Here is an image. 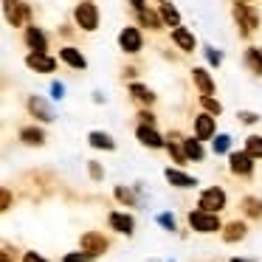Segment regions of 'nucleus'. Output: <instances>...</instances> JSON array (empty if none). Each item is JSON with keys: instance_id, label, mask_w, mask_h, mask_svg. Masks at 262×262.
Returning <instances> with one entry per match:
<instances>
[{"instance_id": "1", "label": "nucleus", "mask_w": 262, "mask_h": 262, "mask_svg": "<svg viewBox=\"0 0 262 262\" xmlns=\"http://www.w3.org/2000/svg\"><path fill=\"white\" fill-rule=\"evenodd\" d=\"M99 6L93 3V0H82V3H76L74 6V23L76 29L88 31V34H93V31L99 29Z\"/></svg>"}, {"instance_id": "2", "label": "nucleus", "mask_w": 262, "mask_h": 262, "mask_svg": "<svg viewBox=\"0 0 262 262\" xmlns=\"http://www.w3.org/2000/svg\"><path fill=\"white\" fill-rule=\"evenodd\" d=\"M231 14H234V20H237V26H239V31H243V37L254 34V31L259 29V14H256V9H254V6H248L245 0L234 3Z\"/></svg>"}, {"instance_id": "3", "label": "nucleus", "mask_w": 262, "mask_h": 262, "mask_svg": "<svg viewBox=\"0 0 262 262\" xmlns=\"http://www.w3.org/2000/svg\"><path fill=\"white\" fill-rule=\"evenodd\" d=\"M3 17H6L9 26L20 29L31 20V6L23 3V0H3Z\"/></svg>"}, {"instance_id": "4", "label": "nucleus", "mask_w": 262, "mask_h": 262, "mask_svg": "<svg viewBox=\"0 0 262 262\" xmlns=\"http://www.w3.org/2000/svg\"><path fill=\"white\" fill-rule=\"evenodd\" d=\"M189 226L200 234H214V231H220V217L214 211L194 209V211H189Z\"/></svg>"}, {"instance_id": "5", "label": "nucleus", "mask_w": 262, "mask_h": 262, "mask_svg": "<svg viewBox=\"0 0 262 262\" xmlns=\"http://www.w3.org/2000/svg\"><path fill=\"white\" fill-rule=\"evenodd\" d=\"M26 107H29L31 119L42 121V124H51V121L57 119V113H54V107L48 104L46 96H29L26 99Z\"/></svg>"}, {"instance_id": "6", "label": "nucleus", "mask_w": 262, "mask_h": 262, "mask_svg": "<svg viewBox=\"0 0 262 262\" xmlns=\"http://www.w3.org/2000/svg\"><path fill=\"white\" fill-rule=\"evenodd\" d=\"M119 48L124 54H141L144 37H141V31H138V26H124V29L119 31Z\"/></svg>"}, {"instance_id": "7", "label": "nucleus", "mask_w": 262, "mask_h": 262, "mask_svg": "<svg viewBox=\"0 0 262 262\" xmlns=\"http://www.w3.org/2000/svg\"><path fill=\"white\" fill-rule=\"evenodd\" d=\"M26 65H29L34 74H54V71H57V59H54L48 51H29Z\"/></svg>"}, {"instance_id": "8", "label": "nucleus", "mask_w": 262, "mask_h": 262, "mask_svg": "<svg viewBox=\"0 0 262 262\" xmlns=\"http://www.w3.org/2000/svg\"><path fill=\"white\" fill-rule=\"evenodd\" d=\"M23 42L29 46V51H48V34L34 23H29L23 29Z\"/></svg>"}, {"instance_id": "9", "label": "nucleus", "mask_w": 262, "mask_h": 262, "mask_svg": "<svg viewBox=\"0 0 262 262\" xmlns=\"http://www.w3.org/2000/svg\"><path fill=\"white\" fill-rule=\"evenodd\" d=\"M200 209L203 211H220V209H226V192H223L220 186H214V189H206L203 194H200Z\"/></svg>"}, {"instance_id": "10", "label": "nucleus", "mask_w": 262, "mask_h": 262, "mask_svg": "<svg viewBox=\"0 0 262 262\" xmlns=\"http://www.w3.org/2000/svg\"><path fill=\"white\" fill-rule=\"evenodd\" d=\"M79 245H82V251H85L88 256H99V254H104V251H107V239H104L102 234H96V231L82 234Z\"/></svg>"}, {"instance_id": "11", "label": "nucleus", "mask_w": 262, "mask_h": 262, "mask_svg": "<svg viewBox=\"0 0 262 262\" xmlns=\"http://www.w3.org/2000/svg\"><path fill=\"white\" fill-rule=\"evenodd\" d=\"M59 59H62L68 68H74V71H85L88 68L85 54H82L76 46H62V48H59Z\"/></svg>"}, {"instance_id": "12", "label": "nucleus", "mask_w": 262, "mask_h": 262, "mask_svg": "<svg viewBox=\"0 0 262 262\" xmlns=\"http://www.w3.org/2000/svg\"><path fill=\"white\" fill-rule=\"evenodd\" d=\"M136 138L144 144V147H149V149H164V138H161V133L155 130V127H149V124H138V130H136Z\"/></svg>"}, {"instance_id": "13", "label": "nucleus", "mask_w": 262, "mask_h": 262, "mask_svg": "<svg viewBox=\"0 0 262 262\" xmlns=\"http://www.w3.org/2000/svg\"><path fill=\"white\" fill-rule=\"evenodd\" d=\"M214 119L217 116H211V113L194 116V138H198V141H209V138L214 136Z\"/></svg>"}, {"instance_id": "14", "label": "nucleus", "mask_w": 262, "mask_h": 262, "mask_svg": "<svg viewBox=\"0 0 262 262\" xmlns=\"http://www.w3.org/2000/svg\"><path fill=\"white\" fill-rule=\"evenodd\" d=\"M228 169L234 172V175H251L254 172V158H251L248 152H231L228 155Z\"/></svg>"}, {"instance_id": "15", "label": "nucleus", "mask_w": 262, "mask_h": 262, "mask_svg": "<svg viewBox=\"0 0 262 262\" xmlns=\"http://www.w3.org/2000/svg\"><path fill=\"white\" fill-rule=\"evenodd\" d=\"M20 141L26 147H42L46 144V130L37 124H26V127H20Z\"/></svg>"}, {"instance_id": "16", "label": "nucleus", "mask_w": 262, "mask_h": 262, "mask_svg": "<svg viewBox=\"0 0 262 262\" xmlns=\"http://www.w3.org/2000/svg\"><path fill=\"white\" fill-rule=\"evenodd\" d=\"M107 223H110V228L119 231V234H133V228H136V220H133L130 214H124V211H110Z\"/></svg>"}, {"instance_id": "17", "label": "nucleus", "mask_w": 262, "mask_h": 262, "mask_svg": "<svg viewBox=\"0 0 262 262\" xmlns=\"http://www.w3.org/2000/svg\"><path fill=\"white\" fill-rule=\"evenodd\" d=\"M88 144H91L93 149H104V152H113L116 149V141L110 133H102V130H91L88 133Z\"/></svg>"}, {"instance_id": "18", "label": "nucleus", "mask_w": 262, "mask_h": 262, "mask_svg": "<svg viewBox=\"0 0 262 262\" xmlns=\"http://www.w3.org/2000/svg\"><path fill=\"white\" fill-rule=\"evenodd\" d=\"M192 82L200 88L203 96H214V79H211V74L206 68H194L192 71Z\"/></svg>"}, {"instance_id": "19", "label": "nucleus", "mask_w": 262, "mask_h": 262, "mask_svg": "<svg viewBox=\"0 0 262 262\" xmlns=\"http://www.w3.org/2000/svg\"><path fill=\"white\" fill-rule=\"evenodd\" d=\"M172 42L186 54L194 51V34L189 29H183V26H175V29H172Z\"/></svg>"}, {"instance_id": "20", "label": "nucleus", "mask_w": 262, "mask_h": 262, "mask_svg": "<svg viewBox=\"0 0 262 262\" xmlns=\"http://www.w3.org/2000/svg\"><path fill=\"white\" fill-rule=\"evenodd\" d=\"M164 175H166V181H169L172 186H178V189H192V186H198V181H194L192 175H186V172H181V169H172V166L164 172Z\"/></svg>"}, {"instance_id": "21", "label": "nucleus", "mask_w": 262, "mask_h": 262, "mask_svg": "<svg viewBox=\"0 0 262 262\" xmlns=\"http://www.w3.org/2000/svg\"><path fill=\"white\" fill-rule=\"evenodd\" d=\"M136 14H138V23H141V26H147V29H152V31H161V29H164V20H161V14L149 12L147 6H144V9H138Z\"/></svg>"}, {"instance_id": "22", "label": "nucleus", "mask_w": 262, "mask_h": 262, "mask_svg": "<svg viewBox=\"0 0 262 262\" xmlns=\"http://www.w3.org/2000/svg\"><path fill=\"white\" fill-rule=\"evenodd\" d=\"M130 93H133V99H136V102H141V104H152L155 102V93L149 91L147 85H141V82H133Z\"/></svg>"}, {"instance_id": "23", "label": "nucleus", "mask_w": 262, "mask_h": 262, "mask_svg": "<svg viewBox=\"0 0 262 262\" xmlns=\"http://www.w3.org/2000/svg\"><path fill=\"white\" fill-rule=\"evenodd\" d=\"M245 231H248V228H245V223L234 220V223H228V226H226V231H223V239H226V243H237V239L245 237Z\"/></svg>"}, {"instance_id": "24", "label": "nucleus", "mask_w": 262, "mask_h": 262, "mask_svg": "<svg viewBox=\"0 0 262 262\" xmlns=\"http://www.w3.org/2000/svg\"><path fill=\"white\" fill-rule=\"evenodd\" d=\"M183 144V155H186V158H194V161H203V144L198 141V138H186V141H181Z\"/></svg>"}, {"instance_id": "25", "label": "nucleus", "mask_w": 262, "mask_h": 262, "mask_svg": "<svg viewBox=\"0 0 262 262\" xmlns=\"http://www.w3.org/2000/svg\"><path fill=\"white\" fill-rule=\"evenodd\" d=\"M245 65L251 68V74L262 76V48H248L245 51Z\"/></svg>"}, {"instance_id": "26", "label": "nucleus", "mask_w": 262, "mask_h": 262, "mask_svg": "<svg viewBox=\"0 0 262 262\" xmlns=\"http://www.w3.org/2000/svg\"><path fill=\"white\" fill-rule=\"evenodd\" d=\"M161 20H164L166 26H181V14H178V9L172 6V3H161Z\"/></svg>"}, {"instance_id": "27", "label": "nucleus", "mask_w": 262, "mask_h": 262, "mask_svg": "<svg viewBox=\"0 0 262 262\" xmlns=\"http://www.w3.org/2000/svg\"><path fill=\"white\" fill-rule=\"evenodd\" d=\"M245 152L251 158H262V136H248L245 138Z\"/></svg>"}, {"instance_id": "28", "label": "nucleus", "mask_w": 262, "mask_h": 262, "mask_svg": "<svg viewBox=\"0 0 262 262\" xmlns=\"http://www.w3.org/2000/svg\"><path fill=\"white\" fill-rule=\"evenodd\" d=\"M243 209H245V214H248V217H259L262 214V200L259 198H245L243 200Z\"/></svg>"}, {"instance_id": "29", "label": "nucleus", "mask_w": 262, "mask_h": 262, "mask_svg": "<svg viewBox=\"0 0 262 262\" xmlns=\"http://www.w3.org/2000/svg\"><path fill=\"white\" fill-rule=\"evenodd\" d=\"M228 147H231V136H217L214 141H211V149H214V155H223V152H228Z\"/></svg>"}, {"instance_id": "30", "label": "nucleus", "mask_w": 262, "mask_h": 262, "mask_svg": "<svg viewBox=\"0 0 262 262\" xmlns=\"http://www.w3.org/2000/svg\"><path fill=\"white\" fill-rule=\"evenodd\" d=\"M200 104H203L206 113H211V116H220V113H223V104L217 102L214 96H200Z\"/></svg>"}, {"instance_id": "31", "label": "nucleus", "mask_w": 262, "mask_h": 262, "mask_svg": "<svg viewBox=\"0 0 262 262\" xmlns=\"http://www.w3.org/2000/svg\"><path fill=\"white\" fill-rule=\"evenodd\" d=\"M166 147V152H169V158H175L178 164H186V155H183V147H178V144H164Z\"/></svg>"}, {"instance_id": "32", "label": "nucleus", "mask_w": 262, "mask_h": 262, "mask_svg": "<svg viewBox=\"0 0 262 262\" xmlns=\"http://www.w3.org/2000/svg\"><path fill=\"white\" fill-rule=\"evenodd\" d=\"M206 59H209V65H214V68H220V65H223V54L220 51H217V48H211V46H206Z\"/></svg>"}, {"instance_id": "33", "label": "nucleus", "mask_w": 262, "mask_h": 262, "mask_svg": "<svg viewBox=\"0 0 262 262\" xmlns=\"http://www.w3.org/2000/svg\"><path fill=\"white\" fill-rule=\"evenodd\" d=\"M116 198H119L121 203H127V206H136V194H133L130 189H124V186H116Z\"/></svg>"}, {"instance_id": "34", "label": "nucleus", "mask_w": 262, "mask_h": 262, "mask_svg": "<svg viewBox=\"0 0 262 262\" xmlns=\"http://www.w3.org/2000/svg\"><path fill=\"white\" fill-rule=\"evenodd\" d=\"M12 192H9V189L6 186H0V211H9V209H12Z\"/></svg>"}, {"instance_id": "35", "label": "nucleus", "mask_w": 262, "mask_h": 262, "mask_svg": "<svg viewBox=\"0 0 262 262\" xmlns=\"http://www.w3.org/2000/svg\"><path fill=\"white\" fill-rule=\"evenodd\" d=\"M155 220H158V226H164L166 231H175V228H178L175 217H172V214H166V211H164V214H158V217H155Z\"/></svg>"}, {"instance_id": "36", "label": "nucleus", "mask_w": 262, "mask_h": 262, "mask_svg": "<svg viewBox=\"0 0 262 262\" xmlns=\"http://www.w3.org/2000/svg\"><path fill=\"white\" fill-rule=\"evenodd\" d=\"M93 256H88L85 251H71V254L62 256V262H91Z\"/></svg>"}, {"instance_id": "37", "label": "nucleus", "mask_w": 262, "mask_h": 262, "mask_svg": "<svg viewBox=\"0 0 262 262\" xmlns=\"http://www.w3.org/2000/svg\"><path fill=\"white\" fill-rule=\"evenodd\" d=\"M88 172H91L93 181H102V178H104V169H102V164H99V161H91V164H88Z\"/></svg>"}, {"instance_id": "38", "label": "nucleus", "mask_w": 262, "mask_h": 262, "mask_svg": "<svg viewBox=\"0 0 262 262\" xmlns=\"http://www.w3.org/2000/svg\"><path fill=\"white\" fill-rule=\"evenodd\" d=\"M237 119L243 121V124H256V121H259V116H256V113H251V110H239V113H237Z\"/></svg>"}, {"instance_id": "39", "label": "nucleus", "mask_w": 262, "mask_h": 262, "mask_svg": "<svg viewBox=\"0 0 262 262\" xmlns=\"http://www.w3.org/2000/svg\"><path fill=\"white\" fill-rule=\"evenodd\" d=\"M138 121H141V124L155 127V113H152V110H138Z\"/></svg>"}, {"instance_id": "40", "label": "nucleus", "mask_w": 262, "mask_h": 262, "mask_svg": "<svg viewBox=\"0 0 262 262\" xmlns=\"http://www.w3.org/2000/svg\"><path fill=\"white\" fill-rule=\"evenodd\" d=\"M51 99H65V85L62 82H51Z\"/></svg>"}, {"instance_id": "41", "label": "nucleus", "mask_w": 262, "mask_h": 262, "mask_svg": "<svg viewBox=\"0 0 262 262\" xmlns=\"http://www.w3.org/2000/svg\"><path fill=\"white\" fill-rule=\"evenodd\" d=\"M23 262H48V259H46V256H40L37 251H26V254H23Z\"/></svg>"}, {"instance_id": "42", "label": "nucleus", "mask_w": 262, "mask_h": 262, "mask_svg": "<svg viewBox=\"0 0 262 262\" xmlns=\"http://www.w3.org/2000/svg\"><path fill=\"white\" fill-rule=\"evenodd\" d=\"M130 6L138 12V9H144V6H147V0H130Z\"/></svg>"}, {"instance_id": "43", "label": "nucleus", "mask_w": 262, "mask_h": 262, "mask_svg": "<svg viewBox=\"0 0 262 262\" xmlns=\"http://www.w3.org/2000/svg\"><path fill=\"white\" fill-rule=\"evenodd\" d=\"M0 262H12V254L9 251H0Z\"/></svg>"}, {"instance_id": "44", "label": "nucleus", "mask_w": 262, "mask_h": 262, "mask_svg": "<svg viewBox=\"0 0 262 262\" xmlns=\"http://www.w3.org/2000/svg\"><path fill=\"white\" fill-rule=\"evenodd\" d=\"M231 262H248V259H231Z\"/></svg>"}, {"instance_id": "45", "label": "nucleus", "mask_w": 262, "mask_h": 262, "mask_svg": "<svg viewBox=\"0 0 262 262\" xmlns=\"http://www.w3.org/2000/svg\"><path fill=\"white\" fill-rule=\"evenodd\" d=\"M158 3H164V0H158Z\"/></svg>"}, {"instance_id": "46", "label": "nucleus", "mask_w": 262, "mask_h": 262, "mask_svg": "<svg viewBox=\"0 0 262 262\" xmlns=\"http://www.w3.org/2000/svg\"><path fill=\"white\" fill-rule=\"evenodd\" d=\"M237 3H239V0H237Z\"/></svg>"}]
</instances>
